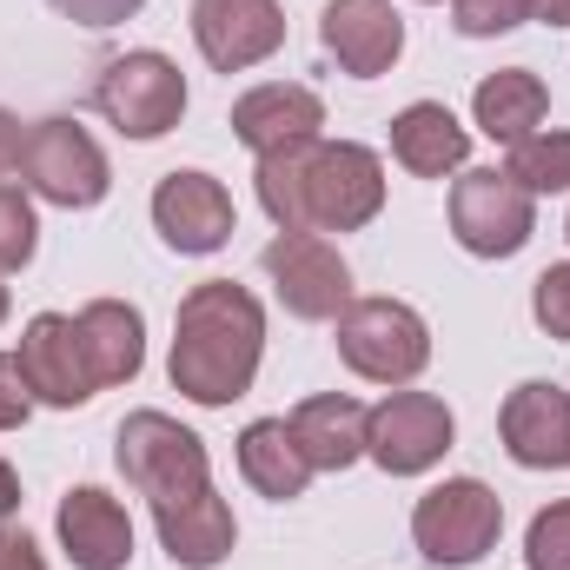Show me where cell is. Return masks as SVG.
I'll list each match as a JSON object with an SVG mask.
<instances>
[{"mask_svg": "<svg viewBox=\"0 0 570 570\" xmlns=\"http://www.w3.org/2000/svg\"><path fill=\"white\" fill-rule=\"evenodd\" d=\"M114 458L127 471V484L153 504V524H159V544L179 570H213L233 558V511L226 498L213 491V471H206V444L179 419L166 412H134L127 425L114 431Z\"/></svg>", "mask_w": 570, "mask_h": 570, "instance_id": "cell-1", "label": "cell"}, {"mask_svg": "<svg viewBox=\"0 0 570 570\" xmlns=\"http://www.w3.org/2000/svg\"><path fill=\"white\" fill-rule=\"evenodd\" d=\"M259 206L279 233H358L385 206V166L358 140H312L259 159Z\"/></svg>", "mask_w": 570, "mask_h": 570, "instance_id": "cell-2", "label": "cell"}, {"mask_svg": "<svg viewBox=\"0 0 570 570\" xmlns=\"http://www.w3.org/2000/svg\"><path fill=\"white\" fill-rule=\"evenodd\" d=\"M259 352H266V312L246 285L233 279H206L179 298V318H173V385L193 399V405H233L253 392V372H259Z\"/></svg>", "mask_w": 570, "mask_h": 570, "instance_id": "cell-3", "label": "cell"}, {"mask_svg": "<svg viewBox=\"0 0 570 570\" xmlns=\"http://www.w3.org/2000/svg\"><path fill=\"white\" fill-rule=\"evenodd\" d=\"M338 358L372 385H412L431 365V332L399 298H352L338 312Z\"/></svg>", "mask_w": 570, "mask_h": 570, "instance_id": "cell-4", "label": "cell"}, {"mask_svg": "<svg viewBox=\"0 0 570 570\" xmlns=\"http://www.w3.org/2000/svg\"><path fill=\"white\" fill-rule=\"evenodd\" d=\"M498 531H504V504H498V491L478 484V478L438 484V491L419 498V511H412V538H419V551H425L438 570L478 564V558L498 544Z\"/></svg>", "mask_w": 570, "mask_h": 570, "instance_id": "cell-5", "label": "cell"}, {"mask_svg": "<svg viewBox=\"0 0 570 570\" xmlns=\"http://www.w3.org/2000/svg\"><path fill=\"white\" fill-rule=\"evenodd\" d=\"M94 107L127 134V140H159V134H173L179 127V114H186V80H179V67L166 60V53H120V60H107V73L94 80Z\"/></svg>", "mask_w": 570, "mask_h": 570, "instance_id": "cell-6", "label": "cell"}, {"mask_svg": "<svg viewBox=\"0 0 570 570\" xmlns=\"http://www.w3.org/2000/svg\"><path fill=\"white\" fill-rule=\"evenodd\" d=\"M531 226H538L531 193H524L511 173L478 166V173H464V179L451 186V233H458L464 253H478V259H511V253L531 246Z\"/></svg>", "mask_w": 570, "mask_h": 570, "instance_id": "cell-7", "label": "cell"}, {"mask_svg": "<svg viewBox=\"0 0 570 570\" xmlns=\"http://www.w3.org/2000/svg\"><path fill=\"white\" fill-rule=\"evenodd\" d=\"M20 179L47 199V206H100L114 173H107V153L94 146L87 127L73 120H40L27 127V153H20Z\"/></svg>", "mask_w": 570, "mask_h": 570, "instance_id": "cell-8", "label": "cell"}, {"mask_svg": "<svg viewBox=\"0 0 570 570\" xmlns=\"http://www.w3.org/2000/svg\"><path fill=\"white\" fill-rule=\"evenodd\" d=\"M365 451H372L392 478L431 471V464L451 451V412H444V399H431V392H392V399L372 412V425H365Z\"/></svg>", "mask_w": 570, "mask_h": 570, "instance_id": "cell-9", "label": "cell"}, {"mask_svg": "<svg viewBox=\"0 0 570 570\" xmlns=\"http://www.w3.org/2000/svg\"><path fill=\"white\" fill-rule=\"evenodd\" d=\"M266 273H273L292 318H338L352 305V273L318 233H279L266 246Z\"/></svg>", "mask_w": 570, "mask_h": 570, "instance_id": "cell-10", "label": "cell"}, {"mask_svg": "<svg viewBox=\"0 0 570 570\" xmlns=\"http://www.w3.org/2000/svg\"><path fill=\"white\" fill-rule=\"evenodd\" d=\"M193 40L219 73H246L279 53L285 13L279 0H193Z\"/></svg>", "mask_w": 570, "mask_h": 570, "instance_id": "cell-11", "label": "cell"}, {"mask_svg": "<svg viewBox=\"0 0 570 570\" xmlns=\"http://www.w3.org/2000/svg\"><path fill=\"white\" fill-rule=\"evenodd\" d=\"M233 193L213 179V173H166L159 193H153V226L173 253H219L233 239Z\"/></svg>", "mask_w": 570, "mask_h": 570, "instance_id": "cell-12", "label": "cell"}, {"mask_svg": "<svg viewBox=\"0 0 570 570\" xmlns=\"http://www.w3.org/2000/svg\"><path fill=\"white\" fill-rule=\"evenodd\" d=\"M20 379H27V392L40 405H60V412L87 405L100 392L94 365H87V345H80V325L60 318V312H40L27 325V338H20Z\"/></svg>", "mask_w": 570, "mask_h": 570, "instance_id": "cell-13", "label": "cell"}, {"mask_svg": "<svg viewBox=\"0 0 570 570\" xmlns=\"http://www.w3.org/2000/svg\"><path fill=\"white\" fill-rule=\"evenodd\" d=\"M318 40L352 80H379L405 53V20L392 0H332L318 20Z\"/></svg>", "mask_w": 570, "mask_h": 570, "instance_id": "cell-14", "label": "cell"}, {"mask_svg": "<svg viewBox=\"0 0 570 570\" xmlns=\"http://www.w3.org/2000/svg\"><path fill=\"white\" fill-rule=\"evenodd\" d=\"M498 431H504V451L524 471H558V464H570V392L564 385H544V379L518 385L504 399Z\"/></svg>", "mask_w": 570, "mask_h": 570, "instance_id": "cell-15", "label": "cell"}, {"mask_svg": "<svg viewBox=\"0 0 570 570\" xmlns=\"http://www.w3.org/2000/svg\"><path fill=\"white\" fill-rule=\"evenodd\" d=\"M325 127V107L312 87H292V80H273V87H253L233 100V134L253 146L259 159L266 153H285V146H312Z\"/></svg>", "mask_w": 570, "mask_h": 570, "instance_id": "cell-16", "label": "cell"}, {"mask_svg": "<svg viewBox=\"0 0 570 570\" xmlns=\"http://www.w3.org/2000/svg\"><path fill=\"white\" fill-rule=\"evenodd\" d=\"M60 544H67L73 570H127L134 524H127L120 498H107L100 484H80L60 498Z\"/></svg>", "mask_w": 570, "mask_h": 570, "instance_id": "cell-17", "label": "cell"}, {"mask_svg": "<svg viewBox=\"0 0 570 570\" xmlns=\"http://www.w3.org/2000/svg\"><path fill=\"white\" fill-rule=\"evenodd\" d=\"M285 425H292V438H298V451H305L312 471H345V464L365 458V425H372V412H365L358 399H345V392H325V399H305Z\"/></svg>", "mask_w": 570, "mask_h": 570, "instance_id": "cell-18", "label": "cell"}, {"mask_svg": "<svg viewBox=\"0 0 570 570\" xmlns=\"http://www.w3.org/2000/svg\"><path fill=\"white\" fill-rule=\"evenodd\" d=\"M80 345H87V365H94V385H127L146 365V325L134 305L120 298H94L80 318Z\"/></svg>", "mask_w": 570, "mask_h": 570, "instance_id": "cell-19", "label": "cell"}, {"mask_svg": "<svg viewBox=\"0 0 570 570\" xmlns=\"http://www.w3.org/2000/svg\"><path fill=\"white\" fill-rule=\"evenodd\" d=\"M392 153H399V166H405V173H419V179H444V173H458V166H464L471 134L451 120V107L419 100V107H405V114L392 120Z\"/></svg>", "mask_w": 570, "mask_h": 570, "instance_id": "cell-20", "label": "cell"}, {"mask_svg": "<svg viewBox=\"0 0 570 570\" xmlns=\"http://www.w3.org/2000/svg\"><path fill=\"white\" fill-rule=\"evenodd\" d=\"M239 471H246V484H253L259 498H273V504L305 498V484H312V464H305V451H298V438H292L285 419L246 425V438H239Z\"/></svg>", "mask_w": 570, "mask_h": 570, "instance_id": "cell-21", "label": "cell"}, {"mask_svg": "<svg viewBox=\"0 0 570 570\" xmlns=\"http://www.w3.org/2000/svg\"><path fill=\"white\" fill-rule=\"evenodd\" d=\"M544 107H551V94H544V80H538L531 67H504V73H491V80L478 87V100H471L478 127H484L491 140H504V146L531 140V134L544 127Z\"/></svg>", "mask_w": 570, "mask_h": 570, "instance_id": "cell-22", "label": "cell"}, {"mask_svg": "<svg viewBox=\"0 0 570 570\" xmlns=\"http://www.w3.org/2000/svg\"><path fill=\"white\" fill-rule=\"evenodd\" d=\"M504 173H511L531 199H538V193H570V134H531V140H518Z\"/></svg>", "mask_w": 570, "mask_h": 570, "instance_id": "cell-23", "label": "cell"}, {"mask_svg": "<svg viewBox=\"0 0 570 570\" xmlns=\"http://www.w3.org/2000/svg\"><path fill=\"white\" fill-rule=\"evenodd\" d=\"M524 564L531 570H570V504H544L524 531Z\"/></svg>", "mask_w": 570, "mask_h": 570, "instance_id": "cell-24", "label": "cell"}, {"mask_svg": "<svg viewBox=\"0 0 570 570\" xmlns=\"http://www.w3.org/2000/svg\"><path fill=\"white\" fill-rule=\"evenodd\" d=\"M538 20V0H458V33L464 40H491V33H511Z\"/></svg>", "mask_w": 570, "mask_h": 570, "instance_id": "cell-25", "label": "cell"}, {"mask_svg": "<svg viewBox=\"0 0 570 570\" xmlns=\"http://www.w3.org/2000/svg\"><path fill=\"white\" fill-rule=\"evenodd\" d=\"M531 312H538V325H544L551 338H570V259H564V266H551V273L538 279Z\"/></svg>", "mask_w": 570, "mask_h": 570, "instance_id": "cell-26", "label": "cell"}, {"mask_svg": "<svg viewBox=\"0 0 570 570\" xmlns=\"http://www.w3.org/2000/svg\"><path fill=\"white\" fill-rule=\"evenodd\" d=\"M53 13H67V20H80V27H120V20H134L146 0H47Z\"/></svg>", "mask_w": 570, "mask_h": 570, "instance_id": "cell-27", "label": "cell"}, {"mask_svg": "<svg viewBox=\"0 0 570 570\" xmlns=\"http://www.w3.org/2000/svg\"><path fill=\"white\" fill-rule=\"evenodd\" d=\"M27 412H33V392L20 379V358H0V431L27 425Z\"/></svg>", "mask_w": 570, "mask_h": 570, "instance_id": "cell-28", "label": "cell"}, {"mask_svg": "<svg viewBox=\"0 0 570 570\" xmlns=\"http://www.w3.org/2000/svg\"><path fill=\"white\" fill-rule=\"evenodd\" d=\"M0 570H47V558H40V544L27 531L0 524Z\"/></svg>", "mask_w": 570, "mask_h": 570, "instance_id": "cell-29", "label": "cell"}, {"mask_svg": "<svg viewBox=\"0 0 570 570\" xmlns=\"http://www.w3.org/2000/svg\"><path fill=\"white\" fill-rule=\"evenodd\" d=\"M20 153H27V127H20L13 114H0V179L20 173Z\"/></svg>", "mask_w": 570, "mask_h": 570, "instance_id": "cell-30", "label": "cell"}, {"mask_svg": "<svg viewBox=\"0 0 570 570\" xmlns=\"http://www.w3.org/2000/svg\"><path fill=\"white\" fill-rule=\"evenodd\" d=\"M13 504H20V478H13V464L0 458V518H7Z\"/></svg>", "mask_w": 570, "mask_h": 570, "instance_id": "cell-31", "label": "cell"}, {"mask_svg": "<svg viewBox=\"0 0 570 570\" xmlns=\"http://www.w3.org/2000/svg\"><path fill=\"white\" fill-rule=\"evenodd\" d=\"M538 20H551V27H570V0H538Z\"/></svg>", "mask_w": 570, "mask_h": 570, "instance_id": "cell-32", "label": "cell"}, {"mask_svg": "<svg viewBox=\"0 0 570 570\" xmlns=\"http://www.w3.org/2000/svg\"><path fill=\"white\" fill-rule=\"evenodd\" d=\"M0 318H7V285H0Z\"/></svg>", "mask_w": 570, "mask_h": 570, "instance_id": "cell-33", "label": "cell"}, {"mask_svg": "<svg viewBox=\"0 0 570 570\" xmlns=\"http://www.w3.org/2000/svg\"><path fill=\"white\" fill-rule=\"evenodd\" d=\"M564 233H570V226H564Z\"/></svg>", "mask_w": 570, "mask_h": 570, "instance_id": "cell-34", "label": "cell"}]
</instances>
